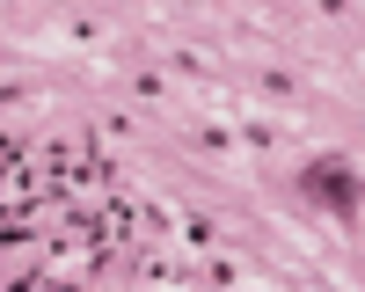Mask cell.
I'll return each instance as SVG.
<instances>
[{"instance_id": "1", "label": "cell", "mask_w": 365, "mask_h": 292, "mask_svg": "<svg viewBox=\"0 0 365 292\" xmlns=\"http://www.w3.org/2000/svg\"><path fill=\"white\" fill-rule=\"evenodd\" d=\"M314 190H322L329 204H351V197H358V183H351L344 168H314Z\"/></svg>"}]
</instances>
